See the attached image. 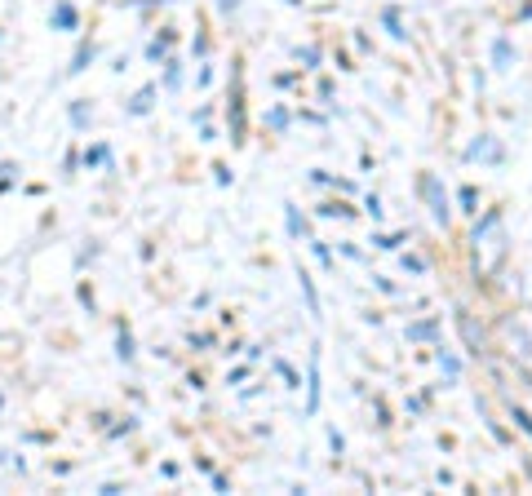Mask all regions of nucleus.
Here are the masks:
<instances>
[{"label":"nucleus","instance_id":"41","mask_svg":"<svg viewBox=\"0 0 532 496\" xmlns=\"http://www.w3.org/2000/svg\"><path fill=\"white\" fill-rule=\"evenodd\" d=\"M297 80H302V67H293V71H275V80H271V85H275V89H293Z\"/></svg>","mask_w":532,"mask_h":496},{"label":"nucleus","instance_id":"32","mask_svg":"<svg viewBox=\"0 0 532 496\" xmlns=\"http://www.w3.org/2000/svg\"><path fill=\"white\" fill-rule=\"evenodd\" d=\"M506 417L514 421V430H519V435H528V439H532V412H528L524 403H514V399H506Z\"/></svg>","mask_w":532,"mask_h":496},{"label":"nucleus","instance_id":"4","mask_svg":"<svg viewBox=\"0 0 532 496\" xmlns=\"http://www.w3.org/2000/svg\"><path fill=\"white\" fill-rule=\"evenodd\" d=\"M453 324H457V337H461V350L479 359V363H488L492 359V337H488V328L475 319V310L470 306H453Z\"/></svg>","mask_w":532,"mask_h":496},{"label":"nucleus","instance_id":"23","mask_svg":"<svg viewBox=\"0 0 532 496\" xmlns=\"http://www.w3.org/2000/svg\"><path fill=\"white\" fill-rule=\"evenodd\" d=\"M297 284H302V297H306V310H311V319L320 324V319H324V302H320V288H315L311 271H302V266H297Z\"/></svg>","mask_w":532,"mask_h":496},{"label":"nucleus","instance_id":"58","mask_svg":"<svg viewBox=\"0 0 532 496\" xmlns=\"http://www.w3.org/2000/svg\"><path fill=\"white\" fill-rule=\"evenodd\" d=\"M284 5H302V0H284Z\"/></svg>","mask_w":532,"mask_h":496},{"label":"nucleus","instance_id":"25","mask_svg":"<svg viewBox=\"0 0 532 496\" xmlns=\"http://www.w3.org/2000/svg\"><path fill=\"white\" fill-rule=\"evenodd\" d=\"M66 120H71L76 134H89V124H93V107H89V98H71V102H66Z\"/></svg>","mask_w":532,"mask_h":496},{"label":"nucleus","instance_id":"40","mask_svg":"<svg viewBox=\"0 0 532 496\" xmlns=\"http://www.w3.org/2000/svg\"><path fill=\"white\" fill-rule=\"evenodd\" d=\"M80 169V146H66V155H62V177H76Z\"/></svg>","mask_w":532,"mask_h":496},{"label":"nucleus","instance_id":"21","mask_svg":"<svg viewBox=\"0 0 532 496\" xmlns=\"http://www.w3.org/2000/svg\"><path fill=\"white\" fill-rule=\"evenodd\" d=\"M488 58H492V71H510L514 67V40L506 36H492V45H488Z\"/></svg>","mask_w":532,"mask_h":496},{"label":"nucleus","instance_id":"13","mask_svg":"<svg viewBox=\"0 0 532 496\" xmlns=\"http://www.w3.org/2000/svg\"><path fill=\"white\" fill-rule=\"evenodd\" d=\"M160 102V80H146L142 89H133V98L125 102V115H133V120H142V115H151Z\"/></svg>","mask_w":532,"mask_h":496},{"label":"nucleus","instance_id":"42","mask_svg":"<svg viewBox=\"0 0 532 496\" xmlns=\"http://www.w3.org/2000/svg\"><path fill=\"white\" fill-rule=\"evenodd\" d=\"M337 257H346V261H364V257H369V253H364L359 244H351V240H342V244H337Z\"/></svg>","mask_w":532,"mask_h":496},{"label":"nucleus","instance_id":"17","mask_svg":"<svg viewBox=\"0 0 532 496\" xmlns=\"http://www.w3.org/2000/svg\"><path fill=\"white\" fill-rule=\"evenodd\" d=\"M284 235H289L293 244H297V240H302V244H306V240L315 235V230H311V218H306V213H302V208H297L293 200H284Z\"/></svg>","mask_w":532,"mask_h":496},{"label":"nucleus","instance_id":"19","mask_svg":"<svg viewBox=\"0 0 532 496\" xmlns=\"http://www.w3.org/2000/svg\"><path fill=\"white\" fill-rule=\"evenodd\" d=\"M93 62H98V45L80 36V40H76V49H71V62H66V76H85V71L93 67Z\"/></svg>","mask_w":532,"mask_h":496},{"label":"nucleus","instance_id":"1","mask_svg":"<svg viewBox=\"0 0 532 496\" xmlns=\"http://www.w3.org/2000/svg\"><path fill=\"white\" fill-rule=\"evenodd\" d=\"M466 253H470V279L475 284L502 279L506 261H510V235H506V213L502 208H479L470 218Z\"/></svg>","mask_w":532,"mask_h":496},{"label":"nucleus","instance_id":"10","mask_svg":"<svg viewBox=\"0 0 532 496\" xmlns=\"http://www.w3.org/2000/svg\"><path fill=\"white\" fill-rule=\"evenodd\" d=\"M80 23H85V13H80V5H71V0H54V9H49V27L62 31V36H76Z\"/></svg>","mask_w":532,"mask_h":496},{"label":"nucleus","instance_id":"43","mask_svg":"<svg viewBox=\"0 0 532 496\" xmlns=\"http://www.w3.org/2000/svg\"><path fill=\"white\" fill-rule=\"evenodd\" d=\"M209 488H213V492H231V474H222L218 466H213V470H209Z\"/></svg>","mask_w":532,"mask_h":496},{"label":"nucleus","instance_id":"38","mask_svg":"<svg viewBox=\"0 0 532 496\" xmlns=\"http://www.w3.org/2000/svg\"><path fill=\"white\" fill-rule=\"evenodd\" d=\"M213 80H218V71H213V62L204 58V62H200V71H195V89H213Z\"/></svg>","mask_w":532,"mask_h":496},{"label":"nucleus","instance_id":"45","mask_svg":"<svg viewBox=\"0 0 532 496\" xmlns=\"http://www.w3.org/2000/svg\"><path fill=\"white\" fill-rule=\"evenodd\" d=\"M315 93H320V102H324V107H337V102H332V80H328V76H320V85H315Z\"/></svg>","mask_w":532,"mask_h":496},{"label":"nucleus","instance_id":"37","mask_svg":"<svg viewBox=\"0 0 532 496\" xmlns=\"http://www.w3.org/2000/svg\"><path fill=\"white\" fill-rule=\"evenodd\" d=\"M364 213H369L373 222H381V218H386V204H381V195H377V191H369V195H364Z\"/></svg>","mask_w":532,"mask_h":496},{"label":"nucleus","instance_id":"14","mask_svg":"<svg viewBox=\"0 0 532 496\" xmlns=\"http://www.w3.org/2000/svg\"><path fill=\"white\" fill-rule=\"evenodd\" d=\"M182 85H187V62L169 54L160 62V93H182Z\"/></svg>","mask_w":532,"mask_h":496},{"label":"nucleus","instance_id":"18","mask_svg":"<svg viewBox=\"0 0 532 496\" xmlns=\"http://www.w3.org/2000/svg\"><path fill=\"white\" fill-rule=\"evenodd\" d=\"M479 208H484V191H479L475 182H461L457 195H453V213H461V218H475Z\"/></svg>","mask_w":532,"mask_h":496},{"label":"nucleus","instance_id":"49","mask_svg":"<svg viewBox=\"0 0 532 496\" xmlns=\"http://www.w3.org/2000/svg\"><path fill=\"white\" fill-rule=\"evenodd\" d=\"M191 120H195V124H209V120H213V102H204V107H195V111H191Z\"/></svg>","mask_w":532,"mask_h":496},{"label":"nucleus","instance_id":"54","mask_svg":"<svg viewBox=\"0 0 532 496\" xmlns=\"http://www.w3.org/2000/svg\"><path fill=\"white\" fill-rule=\"evenodd\" d=\"M435 483H439V488H453L457 478H453V470H439V474H435Z\"/></svg>","mask_w":532,"mask_h":496},{"label":"nucleus","instance_id":"47","mask_svg":"<svg viewBox=\"0 0 532 496\" xmlns=\"http://www.w3.org/2000/svg\"><path fill=\"white\" fill-rule=\"evenodd\" d=\"M191 54H195L200 62H204V58H209V36H204V31H200V36L191 40Z\"/></svg>","mask_w":532,"mask_h":496},{"label":"nucleus","instance_id":"29","mask_svg":"<svg viewBox=\"0 0 532 496\" xmlns=\"http://www.w3.org/2000/svg\"><path fill=\"white\" fill-rule=\"evenodd\" d=\"M293 58H297V67H302V71H320L324 67V49L320 45H297Z\"/></svg>","mask_w":532,"mask_h":496},{"label":"nucleus","instance_id":"33","mask_svg":"<svg viewBox=\"0 0 532 496\" xmlns=\"http://www.w3.org/2000/svg\"><path fill=\"white\" fill-rule=\"evenodd\" d=\"M18 164H13V160H0V195H9L13 187H18Z\"/></svg>","mask_w":532,"mask_h":496},{"label":"nucleus","instance_id":"2","mask_svg":"<svg viewBox=\"0 0 532 496\" xmlns=\"http://www.w3.org/2000/svg\"><path fill=\"white\" fill-rule=\"evenodd\" d=\"M226 138L231 146L248 142V93H244V58H231V93H226Z\"/></svg>","mask_w":532,"mask_h":496},{"label":"nucleus","instance_id":"30","mask_svg":"<svg viewBox=\"0 0 532 496\" xmlns=\"http://www.w3.org/2000/svg\"><path fill=\"white\" fill-rule=\"evenodd\" d=\"M355 213H359V208H351L346 200H324V204H315V218H324V222H328V218H342V222H351Z\"/></svg>","mask_w":532,"mask_h":496},{"label":"nucleus","instance_id":"57","mask_svg":"<svg viewBox=\"0 0 532 496\" xmlns=\"http://www.w3.org/2000/svg\"><path fill=\"white\" fill-rule=\"evenodd\" d=\"M519 18H524V23H532V5H524V9H519Z\"/></svg>","mask_w":532,"mask_h":496},{"label":"nucleus","instance_id":"26","mask_svg":"<svg viewBox=\"0 0 532 496\" xmlns=\"http://www.w3.org/2000/svg\"><path fill=\"white\" fill-rule=\"evenodd\" d=\"M399 271L404 275H430V257L426 253H417V248H399Z\"/></svg>","mask_w":532,"mask_h":496},{"label":"nucleus","instance_id":"16","mask_svg":"<svg viewBox=\"0 0 532 496\" xmlns=\"http://www.w3.org/2000/svg\"><path fill=\"white\" fill-rule=\"evenodd\" d=\"M173 45H178V36H173V27H160L156 36L146 40V49H142V58L151 62V67H160V62H164V58L173 54Z\"/></svg>","mask_w":532,"mask_h":496},{"label":"nucleus","instance_id":"27","mask_svg":"<svg viewBox=\"0 0 532 496\" xmlns=\"http://www.w3.org/2000/svg\"><path fill=\"white\" fill-rule=\"evenodd\" d=\"M377 253H399V248L408 244V230H373V240H369Z\"/></svg>","mask_w":532,"mask_h":496},{"label":"nucleus","instance_id":"28","mask_svg":"<svg viewBox=\"0 0 532 496\" xmlns=\"http://www.w3.org/2000/svg\"><path fill=\"white\" fill-rule=\"evenodd\" d=\"M311 182H315V187H332L337 195H355V191H359L351 177H332L328 169H311Z\"/></svg>","mask_w":532,"mask_h":496},{"label":"nucleus","instance_id":"36","mask_svg":"<svg viewBox=\"0 0 532 496\" xmlns=\"http://www.w3.org/2000/svg\"><path fill=\"white\" fill-rule=\"evenodd\" d=\"M430 394H435V386H430L426 394H408V399H404V412H408V417H422L426 403H430Z\"/></svg>","mask_w":532,"mask_h":496},{"label":"nucleus","instance_id":"20","mask_svg":"<svg viewBox=\"0 0 532 496\" xmlns=\"http://www.w3.org/2000/svg\"><path fill=\"white\" fill-rule=\"evenodd\" d=\"M293 120H297V111L293 107H284V102H275V107H266V115H262V124L271 129L275 138H284L289 129H293Z\"/></svg>","mask_w":532,"mask_h":496},{"label":"nucleus","instance_id":"39","mask_svg":"<svg viewBox=\"0 0 532 496\" xmlns=\"http://www.w3.org/2000/svg\"><path fill=\"white\" fill-rule=\"evenodd\" d=\"M187 346H191V350H213L218 337H213V333H187Z\"/></svg>","mask_w":532,"mask_h":496},{"label":"nucleus","instance_id":"7","mask_svg":"<svg viewBox=\"0 0 532 496\" xmlns=\"http://www.w3.org/2000/svg\"><path fill=\"white\" fill-rule=\"evenodd\" d=\"M466 160H470V164H488V169H502V164H506V146H502V138L479 134L470 146H466Z\"/></svg>","mask_w":532,"mask_h":496},{"label":"nucleus","instance_id":"22","mask_svg":"<svg viewBox=\"0 0 532 496\" xmlns=\"http://www.w3.org/2000/svg\"><path fill=\"white\" fill-rule=\"evenodd\" d=\"M381 27H386V36H391L395 45L408 40V23H404V9H399V5H386V9H381Z\"/></svg>","mask_w":532,"mask_h":496},{"label":"nucleus","instance_id":"9","mask_svg":"<svg viewBox=\"0 0 532 496\" xmlns=\"http://www.w3.org/2000/svg\"><path fill=\"white\" fill-rule=\"evenodd\" d=\"M475 412H479V421H484V430L492 435L497 448H510L514 435L506 430V421H497V412H492V403H488V394H475Z\"/></svg>","mask_w":532,"mask_h":496},{"label":"nucleus","instance_id":"48","mask_svg":"<svg viewBox=\"0 0 532 496\" xmlns=\"http://www.w3.org/2000/svg\"><path fill=\"white\" fill-rule=\"evenodd\" d=\"M328 448H332V456H346V439L337 435V430H328Z\"/></svg>","mask_w":532,"mask_h":496},{"label":"nucleus","instance_id":"52","mask_svg":"<svg viewBox=\"0 0 532 496\" xmlns=\"http://www.w3.org/2000/svg\"><path fill=\"white\" fill-rule=\"evenodd\" d=\"M236 9H240V0H218V13H222V18H231Z\"/></svg>","mask_w":532,"mask_h":496},{"label":"nucleus","instance_id":"53","mask_svg":"<svg viewBox=\"0 0 532 496\" xmlns=\"http://www.w3.org/2000/svg\"><path fill=\"white\" fill-rule=\"evenodd\" d=\"M200 142H218V129H213V124H200Z\"/></svg>","mask_w":532,"mask_h":496},{"label":"nucleus","instance_id":"15","mask_svg":"<svg viewBox=\"0 0 532 496\" xmlns=\"http://www.w3.org/2000/svg\"><path fill=\"white\" fill-rule=\"evenodd\" d=\"M115 359H120L125 368H133V363H138V337H133L129 319H115Z\"/></svg>","mask_w":532,"mask_h":496},{"label":"nucleus","instance_id":"35","mask_svg":"<svg viewBox=\"0 0 532 496\" xmlns=\"http://www.w3.org/2000/svg\"><path fill=\"white\" fill-rule=\"evenodd\" d=\"M76 302L89 310V315H98V297H93V288H89V279H80L76 284Z\"/></svg>","mask_w":532,"mask_h":496},{"label":"nucleus","instance_id":"8","mask_svg":"<svg viewBox=\"0 0 532 496\" xmlns=\"http://www.w3.org/2000/svg\"><path fill=\"white\" fill-rule=\"evenodd\" d=\"M430 359H435V368H439V377H444V390H448V386H457L461 377H466V359L453 350V346L435 341V346H430Z\"/></svg>","mask_w":532,"mask_h":496},{"label":"nucleus","instance_id":"55","mask_svg":"<svg viewBox=\"0 0 532 496\" xmlns=\"http://www.w3.org/2000/svg\"><path fill=\"white\" fill-rule=\"evenodd\" d=\"M120 492H125L120 483H103V488H98V496H120Z\"/></svg>","mask_w":532,"mask_h":496},{"label":"nucleus","instance_id":"6","mask_svg":"<svg viewBox=\"0 0 532 496\" xmlns=\"http://www.w3.org/2000/svg\"><path fill=\"white\" fill-rule=\"evenodd\" d=\"M306 403L302 412L306 417H320V408H324V377H320V346H311V359H306Z\"/></svg>","mask_w":532,"mask_h":496},{"label":"nucleus","instance_id":"56","mask_svg":"<svg viewBox=\"0 0 532 496\" xmlns=\"http://www.w3.org/2000/svg\"><path fill=\"white\" fill-rule=\"evenodd\" d=\"M519 470L528 474V483H532V456H519Z\"/></svg>","mask_w":532,"mask_h":496},{"label":"nucleus","instance_id":"3","mask_svg":"<svg viewBox=\"0 0 532 496\" xmlns=\"http://www.w3.org/2000/svg\"><path fill=\"white\" fill-rule=\"evenodd\" d=\"M417 200H422V208L430 213V222H435L439 230L453 226V195H448L439 173H430V169L417 173Z\"/></svg>","mask_w":532,"mask_h":496},{"label":"nucleus","instance_id":"46","mask_svg":"<svg viewBox=\"0 0 532 496\" xmlns=\"http://www.w3.org/2000/svg\"><path fill=\"white\" fill-rule=\"evenodd\" d=\"M213 182H218V187H231V182H236V173H231V164H213Z\"/></svg>","mask_w":532,"mask_h":496},{"label":"nucleus","instance_id":"51","mask_svg":"<svg viewBox=\"0 0 532 496\" xmlns=\"http://www.w3.org/2000/svg\"><path fill=\"white\" fill-rule=\"evenodd\" d=\"M373 412H377V425H391V412H386V403H381V399H373Z\"/></svg>","mask_w":532,"mask_h":496},{"label":"nucleus","instance_id":"34","mask_svg":"<svg viewBox=\"0 0 532 496\" xmlns=\"http://www.w3.org/2000/svg\"><path fill=\"white\" fill-rule=\"evenodd\" d=\"M133 430H138V417H129V412H125V417H120V421H115V425H107V430H103V435H107V439H129V435H133Z\"/></svg>","mask_w":532,"mask_h":496},{"label":"nucleus","instance_id":"5","mask_svg":"<svg viewBox=\"0 0 532 496\" xmlns=\"http://www.w3.org/2000/svg\"><path fill=\"white\" fill-rule=\"evenodd\" d=\"M497 328H502V337H506V359L514 363V368H528V359H532V333L519 324V319H497Z\"/></svg>","mask_w":532,"mask_h":496},{"label":"nucleus","instance_id":"31","mask_svg":"<svg viewBox=\"0 0 532 496\" xmlns=\"http://www.w3.org/2000/svg\"><path fill=\"white\" fill-rule=\"evenodd\" d=\"M271 368H275V377H279V382H284L289 390H302V372H297L284 355H275V359H271Z\"/></svg>","mask_w":532,"mask_h":496},{"label":"nucleus","instance_id":"11","mask_svg":"<svg viewBox=\"0 0 532 496\" xmlns=\"http://www.w3.org/2000/svg\"><path fill=\"white\" fill-rule=\"evenodd\" d=\"M404 337L412 346H435V341H444V319L439 315H422V319H412L404 328Z\"/></svg>","mask_w":532,"mask_h":496},{"label":"nucleus","instance_id":"44","mask_svg":"<svg viewBox=\"0 0 532 496\" xmlns=\"http://www.w3.org/2000/svg\"><path fill=\"white\" fill-rule=\"evenodd\" d=\"M248 372H253V363H240V368H231V372H226V386H244Z\"/></svg>","mask_w":532,"mask_h":496},{"label":"nucleus","instance_id":"12","mask_svg":"<svg viewBox=\"0 0 532 496\" xmlns=\"http://www.w3.org/2000/svg\"><path fill=\"white\" fill-rule=\"evenodd\" d=\"M80 169L85 173H98V169H115V151H111V142H85L80 146Z\"/></svg>","mask_w":532,"mask_h":496},{"label":"nucleus","instance_id":"50","mask_svg":"<svg viewBox=\"0 0 532 496\" xmlns=\"http://www.w3.org/2000/svg\"><path fill=\"white\" fill-rule=\"evenodd\" d=\"M373 284H377V288H381V293H386V297H399V288H395V284H391V279H386V275H373Z\"/></svg>","mask_w":532,"mask_h":496},{"label":"nucleus","instance_id":"24","mask_svg":"<svg viewBox=\"0 0 532 496\" xmlns=\"http://www.w3.org/2000/svg\"><path fill=\"white\" fill-rule=\"evenodd\" d=\"M306 248H311L315 266H320L324 275H332V271H337V253H332V244H328V240H320V235H311V240H306Z\"/></svg>","mask_w":532,"mask_h":496}]
</instances>
